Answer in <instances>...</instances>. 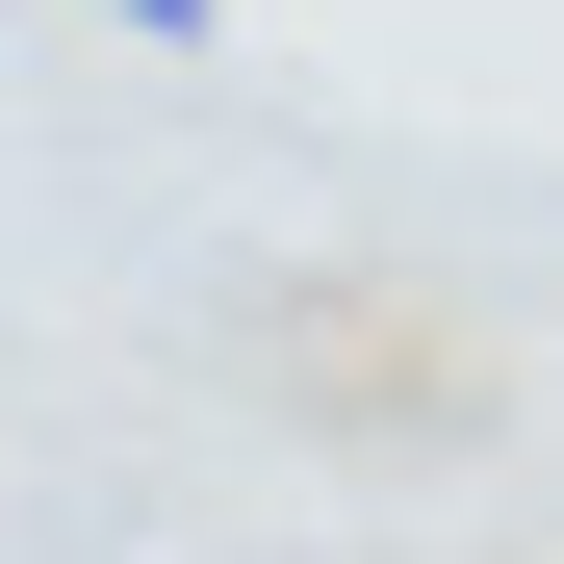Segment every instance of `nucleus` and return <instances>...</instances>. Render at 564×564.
I'll list each match as a JSON object with an SVG mask.
<instances>
[{
  "label": "nucleus",
  "instance_id": "1",
  "mask_svg": "<svg viewBox=\"0 0 564 564\" xmlns=\"http://www.w3.org/2000/svg\"><path fill=\"white\" fill-rule=\"evenodd\" d=\"M104 26H129V52H206V0H104Z\"/></svg>",
  "mask_w": 564,
  "mask_h": 564
}]
</instances>
